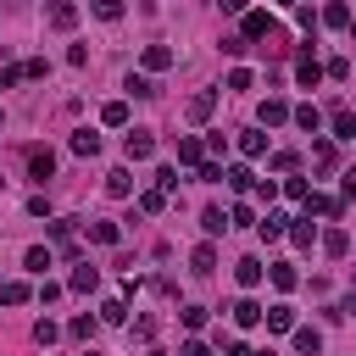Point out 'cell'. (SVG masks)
Here are the masks:
<instances>
[{"label": "cell", "instance_id": "6da1fadb", "mask_svg": "<svg viewBox=\"0 0 356 356\" xmlns=\"http://www.w3.org/2000/svg\"><path fill=\"white\" fill-rule=\"evenodd\" d=\"M44 22H50L56 33H67V28H78V6H72V0H50V6H44Z\"/></svg>", "mask_w": 356, "mask_h": 356}, {"label": "cell", "instance_id": "7a4b0ae2", "mask_svg": "<svg viewBox=\"0 0 356 356\" xmlns=\"http://www.w3.org/2000/svg\"><path fill=\"white\" fill-rule=\"evenodd\" d=\"M211 111H217V89H195V95L184 100V117H189V122H206Z\"/></svg>", "mask_w": 356, "mask_h": 356}, {"label": "cell", "instance_id": "3957f363", "mask_svg": "<svg viewBox=\"0 0 356 356\" xmlns=\"http://www.w3.org/2000/svg\"><path fill=\"white\" fill-rule=\"evenodd\" d=\"M122 150H128V161H145V156L156 150V134H150V128H134V134L122 139Z\"/></svg>", "mask_w": 356, "mask_h": 356}, {"label": "cell", "instance_id": "277c9868", "mask_svg": "<svg viewBox=\"0 0 356 356\" xmlns=\"http://www.w3.org/2000/svg\"><path fill=\"white\" fill-rule=\"evenodd\" d=\"M50 172H56V156H50L44 145H33V150H28V178H33V184H44Z\"/></svg>", "mask_w": 356, "mask_h": 356}, {"label": "cell", "instance_id": "5b68a950", "mask_svg": "<svg viewBox=\"0 0 356 356\" xmlns=\"http://www.w3.org/2000/svg\"><path fill=\"white\" fill-rule=\"evenodd\" d=\"M261 317H267V328H273V334H289V328H295V306H289V300H278V306H267Z\"/></svg>", "mask_w": 356, "mask_h": 356}, {"label": "cell", "instance_id": "8992f818", "mask_svg": "<svg viewBox=\"0 0 356 356\" xmlns=\"http://www.w3.org/2000/svg\"><path fill=\"white\" fill-rule=\"evenodd\" d=\"M267 33H273V17H267V11H245V33H239V39L250 44V39H267Z\"/></svg>", "mask_w": 356, "mask_h": 356}, {"label": "cell", "instance_id": "52a82bcc", "mask_svg": "<svg viewBox=\"0 0 356 356\" xmlns=\"http://www.w3.org/2000/svg\"><path fill=\"white\" fill-rule=\"evenodd\" d=\"M261 273H267V267H261L256 256H245V261H234V278H239L245 289H256V284H261Z\"/></svg>", "mask_w": 356, "mask_h": 356}, {"label": "cell", "instance_id": "ba28073f", "mask_svg": "<svg viewBox=\"0 0 356 356\" xmlns=\"http://www.w3.org/2000/svg\"><path fill=\"white\" fill-rule=\"evenodd\" d=\"M228 312H234V328H256V323H261V306H256V300H234Z\"/></svg>", "mask_w": 356, "mask_h": 356}, {"label": "cell", "instance_id": "9c48e42d", "mask_svg": "<svg viewBox=\"0 0 356 356\" xmlns=\"http://www.w3.org/2000/svg\"><path fill=\"white\" fill-rule=\"evenodd\" d=\"M172 67V50L167 44H145V72H167Z\"/></svg>", "mask_w": 356, "mask_h": 356}, {"label": "cell", "instance_id": "30bf717a", "mask_svg": "<svg viewBox=\"0 0 356 356\" xmlns=\"http://www.w3.org/2000/svg\"><path fill=\"white\" fill-rule=\"evenodd\" d=\"M295 78H300L306 89H317V78H323V61H317V56H300V61H295Z\"/></svg>", "mask_w": 356, "mask_h": 356}, {"label": "cell", "instance_id": "8fae6325", "mask_svg": "<svg viewBox=\"0 0 356 356\" xmlns=\"http://www.w3.org/2000/svg\"><path fill=\"white\" fill-rule=\"evenodd\" d=\"M261 122H267V128H278V122H289V106H284L278 95H267V100H261Z\"/></svg>", "mask_w": 356, "mask_h": 356}, {"label": "cell", "instance_id": "7c38bea8", "mask_svg": "<svg viewBox=\"0 0 356 356\" xmlns=\"http://www.w3.org/2000/svg\"><path fill=\"white\" fill-rule=\"evenodd\" d=\"M256 228H261V239H284V234H289V217H284V211H267Z\"/></svg>", "mask_w": 356, "mask_h": 356}, {"label": "cell", "instance_id": "4fadbf2b", "mask_svg": "<svg viewBox=\"0 0 356 356\" xmlns=\"http://www.w3.org/2000/svg\"><path fill=\"white\" fill-rule=\"evenodd\" d=\"M323 22H328V28H350V6H345V0H328V6H323Z\"/></svg>", "mask_w": 356, "mask_h": 356}, {"label": "cell", "instance_id": "5bb4252c", "mask_svg": "<svg viewBox=\"0 0 356 356\" xmlns=\"http://www.w3.org/2000/svg\"><path fill=\"white\" fill-rule=\"evenodd\" d=\"M100 122H106V128H128V106H122V100H106V106H100Z\"/></svg>", "mask_w": 356, "mask_h": 356}, {"label": "cell", "instance_id": "9a60e30c", "mask_svg": "<svg viewBox=\"0 0 356 356\" xmlns=\"http://www.w3.org/2000/svg\"><path fill=\"white\" fill-rule=\"evenodd\" d=\"M72 150H78V156H100V134H95V128H78V134H72Z\"/></svg>", "mask_w": 356, "mask_h": 356}, {"label": "cell", "instance_id": "2e32d148", "mask_svg": "<svg viewBox=\"0 0 356 356\" xmlns=\"http://www.w3.org/2000/svg\"><path fill=\"white\" fill-rule=\"evenodd\" d=\"M178 161H184V167H200V161H206V145H200V139H178Z\"/></svg>", "mask_w": 356, "mask_h": 356}, {"label": "cell", "instance_id": "e0dca14e", "mask_svg": "<svg viewBox=\"0 0 356 356\" xmlns=\"http://www.w3.org/2000/svg\"><path fill=\"white\" fill-rule=\"evenodd\" d=\"M222 184H228L234 195H245V189L256 184V172H250V167H228V172H222Z\"/></svg>", "mask_w": 356, "mask_h": 356}, {"label": "cell", "instance_id": "ac0fdd59", "mask_svg": "<svg viewBox=\"0 0 356 356\" xmlns=\"http://www.w3.org/2000/svg\"><path fill=\"white\" fill-rule=\"evenodd\" d=\"M106 195H134V178H128V167H117V172H106Z\"/></svg>", "mask_w": 356, "mask_h": 356}, {"label": "cell", "instance_id": "d6986e66", "mask_svg": "<svg viewBox=\"0 0 356 356\" xmlns=\"http://www.w3.org/2000/svg\"><path fill=\"white\" fill-rule=\"evenodd\" d=\"M28 295H33V289H28L22 278H6V284H0V300H6V306H22Z\"/></svg>", "mask_w": 356, "mask_h": 356}, {"label": "cell", "instance_id": "ffe728a7", "mask_svg": "<svg viewBox=\"0 0 356 356\" xmlns=\"http://www.w3.org/2000/svg\"><path fill=\"white\" fill-rule=\"evenodd\" d=\"M295 350H300V356H317V350H323V334H317V328H295Z\"/></svg>", "mask_w": 356, "mask_h": 356}, {"label": "cell", "instance_id": "44dd1931", "mask_svg": "<svg viewBox=\"0 0 356 356\" xmlns=\"http://www.w3.org/2000/svg\"><path fill=\"white\" fill-rule=\"evenodd\" d=\"M128 95H134V100H150V95H156L150 72H128Z\"/></svg>", "mask_w": 356, "mask_h": 356}, {"label": "cell", "instance_id": "7402d4cb", "mask_svg": "<svg viewBox=\"0 0 356 356\" xmlns=\"http://www.w3.org/2000/svg\"><path fill=\"white\" fill-rule=\"evenodd\" d=\"M289 117H295V122H300L306 134H317V128H323V111H317V106H295Z\"/></svg>", "mask_w": 356, "mask_h": 356}, {"label": "cell", "instance_id": "603a6c76", "mask_svg": "<svg viewBox=\"0 0 356 356\" xmlns=\"http://www.w3.org/2000/svg\"><path fill=\"white\" fill-rule=\"evenodd\" d=\"M89 239H95V245H117L122 228H117V222H89Z\"/></svg>", "mask_w": 356, "mask_h": 356}, {"label": "cell", "instance_id": "cb8c5ba5", "mask_svg": "<svg viewBox=\"0 0 356 356\" xmlns=\"http://www.w3.org/2000/svg\"><path fill=\"white\" fill-rule=\"evenodd\" d=\"M289 239H295L300 250H312V239H317V228H312V217H300V222H289Z\"/></svg>", "mask_w": 356, "mask_h": 356}, {"label": "cell", "instance_id": "d4e9b609", "mask_svg": "<svg viewBox=\"0 0 356 356\" xmlns=\"http://www.w3.org/2000/svg\"><path fill=\"white\" fill-rule=\"evenodd\" d=\"M323 250H328V256H345V250H350V234H345V228H328V234H323Z\"/></svg>", "mask_w": 356, "mask_h": 356}, {"label": "cell", "instance_id": "484cf974", "mask_svg": "<svg viewBox=\"0 0 356 356\" xmlns=\"http://www.w3.org/2000/svg\"><path fill=\"white\" fill-rule=\"evenodd\" d=\"M239 150H245V156H261V150H267V134L245 128V134H239Z\"/></svg>", "mask_w": 356, "mask_h": 356}, {"label": "cell", "instance_id": "4316f807", "mask_svg": "<svg viewBox=\"0 0 356 356\" xmlns=\"http://www.w3.org/2000/svg\"><path fill=\"white\" fill-rule=\"evenodd\" d=\"M306 211H317V217H339V200H328V195H306Z\"/></svg>", "mask_w": 356, "mask_h": 356}, {"label": "cell", "instance_id": "83f0119b", "mask_svg": "<svg viewBox=\"0 0 356 356\" xmlns=\"http://www.w3.org/2000/svg\"><path fill=\"white\" fill-rule=\"evenodd\" d=\"M200 228H206V234H222V228H228L222 206H206V211H200Z\"/></svg>", "mask_w": 356, "mask_h": 356}, {"label": "cell", "instance_id": "f1b7e54d", "mask_svg": "<svg viewBox=\"0 0 356 356\" xmlns=\"http://www.w3.org/2000/svg\"><path fill=\"white\" fill-rule=\"evenodd\" d=\"M189 267H195V273H211V267H217V250H211V245H195Z\"/></svg>", "mask_w": 356, "mask_h": 356}, {"label": "cell", "instance_id": "f546056e", "mask_svg": "<svg viewBox=\"0 0 356 356\" xmlns=\"http://www.w3.org/2000/svg\"><path fill=\"white\" fill-rule=\"evenodd\" d=\"M95 284H100V273H95V267H72V289H78V295H89Z\"/></svg>", "mask_w": 356, "mask_h": 356}, {"label": "cell", "instance_id": "4dcf8cb0", "mask_svg": "<svg viewBox=\"0 0 356 356\" xmlns=\"http://www.w3.org/2000/svg\"><path fill=\"white\" fill-rule=\"evenodd\" d=\"M267 278H273L278 289H295V267H289V261H273V267H267Z\"/></svg>", "mask_w": 356, "mask_h": 356}, {"label": "cell", "instance_id": "1f68e13d", "mask_svg": "<svg viewBox=\"0 0 356 356\" xmlns=\"http://www.w3.org/2000/svg\"><path fill=\"white\" fill-rule=\"evenodd\" d=\"M334 139H356V117L350 111H334Z\"/></svg>", "mask_w": 356, "mask_h": 356}, {"label": "cell", "instance_id": "d6a6232c", "mask_svg": "<svg viewBox=\"0 0 356 356\" xmlns=\"http://www.w3.org/2000/svg\"><path fill=\"white\" fill-rule=\"evenodd\" d=\"M284 195H289V200H300V206H306V195H312V184H306V178H284Z\"/></svg>", "mask_w": 356, "mask_h": 356}, {"label": "cell", "instance_id": "836d02e7", "mask_svg": "<svg viewBox=\"0 0 356 356\" xmlns=\"http://www.w3.org/2000/svg\"><path fill=\"white\" fill-rule=\"evenodd\" d=\"M161 206H167V195H161V189H145V195H139V211H150V217H156Z\"/></svg>", "mask_w": 356, "mask_h": 356}, {"label": "cell", "instance_id": "e575fe53", "mask_svg": "<svg viewBox=\"0 0 356 356\" xmlns=\"http://www.w3.org/2000/svg\"><path fill=\"white\" fill-rule=\"evenodd\" d=\"M122 317H128L122 300H100V323H122Z\"/></svg>", "mask_w": 356, "mask_h": 356}, {"label": "cell", "instance_id": "d590c367", "mask_svg": "<svg viewBox=\"0 0 356 356\" xmlns=\"http://www.w3.org/2000/svg\"><path fill=\"white\" fill-rule=\"evenodd\" d=\"M56 334H61V328H56L50 317H39V323H33V339H39V345H56Z\"/></svg>", "mask_w": 356, "mask_h": 356}, {"label": "cell", "instance_id": "8d00e7d4", "mask_svg": "<svg viewBox=\"0 0 356 356\" xmlns=\"http://www.w3.org/2000/svg\"><path fill=\"white\" fill-rule=\"evenodd\" d=\"M95 17H100V22H117V17H122V0H95Z\"/></svg>", "mask_w": 356, "mask_h": 356}, {"label": "cell", "instance_id": "74e56055", "mask_svg": "<svg viewBox=\"0 0 356 356\" xmlns=\"http://www.w3.org/2000/svg\"><path fill=\"white\" fill-rule=\"evenodd\" d=\"M312 156H317V167H334V161H339V156H334V145H328V139H317V145H312Z\"/></svg>", "mask_w": 356, "mask_h": 356}, {"label": "cell", "instance_id": "f35d334b", "mask_svg": "<svg viewBox=\"0 0 356 356\" xmlns=\"http://www.w3.org/2000/svg\"><path fill=\"white\" fill-rule=\"evenodd\" d=\"M156 184H161V195H172L178 189V167H156Z\"/></svg>", "mask_w": 356, "mask_h": 356}, {"label": "cell", "instance_id": "ab89813d", "mask_svg": "<svg viewBox=\"0 0 356 356\" xmlns=\"http://www.w3.org/2000/svg\"><path fill=\"white\" fill-rule=\"evenodd\" d=\"M50 239H56L61 250H72V222H50Z\"/></svg>", "mask_w": 356, "mask_h": 356}, {"label": "cell", "instance_id": "60d3db41", "mask_svg": "<svg viewBox=\"0 0 356 356\" xmlns=\"http://www.w3.org/2000/svg\"><path fill=\"white\" fill-rule=\"evenodd\" d=\"M44 267H50V250L33 245V250H28V273H44Z\"/></svg>", "mask_w": 356, "mask_h": 356}, {"label": "cell", "instance_id": "b9f144b4", "mask_svg": "<svg viewBox=\"0 0 356 356\" xmlns=\"http://www.w3.org/2000/svg\"><path fill=\"white\" fill-rule=\"evenodd\" d=\"M250 83H256L250 67H234V72H228V89H250Z\"/></svg>", "mask_w": 356, "mask_h": 356}, {"label": "cell", "instance_id": "7bdbcfd3", "mask_svg": "<svg viewBox=\"0 0 356 356\" xmlns=\"http://www.w3.org/2000/svg\"><path fill=\"white\" fill-rule=\"evenodd\" d=\"M234 222H239V228H245V222H256V211H250V206H245V200H239V206H234V211H228V228H234Z\"/></svg>", "mask_w": 356, "mask_h": 356}, {"label": "cell", "instance_id": "ee69618b", "mask_svg": "<svg viewBox=\"0 0 356 356\" xmlns=\"http://www.w3.org/2000/svg\"><path fill=\"white\" fill-rule=\"evenodd\" d=\"M184 328H206V306H184Z\"/></svg>", "mask_w": 356, "mask_h": 356}, {"label": "cell", "instance_id": "f6af8a7d", "mask_svg": "<svg viewBox=\"0 0 356 356\" xmlns=\"http://www.w3.org/2000/svg\"><path fill=\"white\" fill-rule=\"evenodd\" d=\"M89 334H95V317H89V312H83V317H72V339H89Z\"/></svg>", "mask_w": 356, "mask_h": 356}, {"label": "cell", "instance_id": "bcb514c9", "mask_svg": "<svg viewBox=\"0 0 356 356\" xmlns=\"http://www.w3.org/2000/svg\"><path fill=\"white\" fill-rule=\"evenodd\" d=\"M273 172H295V150H278L273 156Z\"/></svg>", "mask_w": 356, "mask_h": 356}, {"label": "cell", "instance_id": "7dc6e473", "mask_svg": "<svg viewBox=\"0 0 356 356\" xmlns=\"http://www.w3.org/2000/svg\"><path fill=\"white\" fill-rule=\"evenodd\" d=\"M200 184H222V167L217 161H200Z\"/></svg>", "mask_w": 356, "mask_h": 356}, {"label": "cell", "instance_id": "c3c4849f", "mask_svg": "<svg viewBox=\"0 0 356 356\" xmlns=\"http://www.w3.org/2000/svg\"><path fill=\"white\" fill-rule=\"evenodd\" d=\"M178 356H211V345H200V339H184V350Z\"/></svg>", "mask_w": 356, "mask_h": 356}, {"label": "cell", "instance_id": "681fc988", "mask_svg": "<svg viewBox=\"0 0 356 356\" xmlns=\"http://www.w3.org/2000/svg\"><path fill=\"white\" fill-rule=\"evenodd\" d=\"M17 78H22V67H0V89H11Z\"/></svg>", "mask_w": 356, "mask_h": 356}, {"label": "cell", "instance_id": "f907efd6", "mask_svg": "<svg viewBox=\"0 0 356 356\" xmlns=\"http://www.w3.org/2000/svg\"><path fill=\"white\" fill-rule=\"evenodd\" d=\"M222 356H256V350H250V345H239V339H234V345H228V350H222Z\"/></svg>", "mask_w": 356, "mask_h": 356}, {"label": "cell", "instance_id": "816d5d0a", "mask_svg": "<svg viewBox=\"0 0 356 356\" xmlns=\"http://www.w3.org/2000/svg\"><path fill=\"white\" fill-rule=\"evenodd\" d=\"M222 11H234V17H245V0H217Z\"/></svg>", "mask_w": 356, "mask_h": 356}, {"label": "cell", "instance_id": "f5cc1de1", "mask_svg": "<svg viewBox=\"0 0 356 356\" xmlns=\"http://www.w3.org/2000/svg\"><path fill=\"white\" fill-rule=\"evenodd\" d=\"M345 200H356V172H345Z\"/></svg>", "mask_w": 356, "mask_h": 356}, {"label": "cell", "instance_id": "db71d44e", "mask_svg": "<svg viewBox=\"0 0 356 356\" xmlns=\"http://www.w3.org/2000/svg\"><path fill=\"white\" fill-rule=\"evenodd\" d=\"M278 6H284V11H295V6H300V0H278Z\"/></svg>", "mask_w": 356, "mask_h": 356}, {"label": "cell", "instance_id": "11a10c76", "mask_svg": "<svg viewBox=\"0 0 356 356\" xmlns=\"http://www.w3.org/2000/svg\"><path fill=\"white\" fill-rule=\"evenodd\" d=\"M256 356H273V350H256Z\"/></svg>", "mask_w": 356, "mask_h": 356}, {"label": "cell", "instance_id": "9f6ffc18", "mask_svg": "<svg viewBox=\"0 0 356 356\" xmlns=\"http://www.w3.org/2000/svg\"><path fill=\"white\" fill-rule=\"evenodd\" d=\"M350 33H356V17H350Z\"/></svg>", "mask_w": 356, "mask_h": 356}, {"label": "cell", "instance_id": "6f0895ef", "mask_svg": "<svg viewBox=\"0 0 356 356\" xmlns=\"http://www.w3.org/2000/svg\"><path fill=\"white\" fill-rule=\"evenodd\" d=\"M83 356H100V350H83Z\"/></svg>", "mask_w": 356, "mask_h": 356}, {"label": "cell", "instance_id": "680465c9", "mask_svg": "<svg viewBox=\"0 0 356 356\" xmlns=\"http://www.w3.org/2000/svg\"><path fill=\"white\" fill-rule=\"evenodd\" d=\"M150 356H161V350H150Z\"/></svg>", "mask_w": 356, "mask_h": 356}, {"label": "cell", "instance_id": "91938a15", "mask_svg": "<svg viewBox=\"0 0 356 356\" xmlns=\"http://www.w3.org/2000/svg\"><path fill=\"white\" fill-rule=\"evenodd\" d=\"M0 184H6V178H0Z\"/></svg>", "mask_w": 356, "mask_h": 356}]
</instances>
